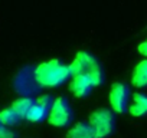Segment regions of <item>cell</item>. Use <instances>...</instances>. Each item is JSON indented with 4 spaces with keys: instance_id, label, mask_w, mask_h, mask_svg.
<instances>
[{
    "instance_id": "cell-1",
    "label": "cell",
    "mask_w": 147,
    "mask_h": 138,
    "mask_svg": "<svg viewBox=\"0 0 147 138\" xmlns=\"http://www.w3.org/2000/svg\"><path fill=\"white\" fill-rule=\"evenodd\" d=\"M69 76H71L69 68L58 59H51L48 62H43L38 65L33 71L35 82L39 86H46V88L58 86L63 84Z\"/></svg>"
},
{
    "instance_id": "cell-2",
    "label": "cell",
    "mask_w": 147,
    "mask_h": 138,
    "mask_svg": "<svg viewBox=\"0 0 147 138\" xmlns=\"http://www.w3.org/2000/svg\"><path fill=\"white\" fill-rule=\"evenodd\" d=\"M68 68H69L71 76L84 75V76L90 78V81L92 82L94 86H98L104 82L102 66L92 55H90L85 50L78 52L75 55V58H74V60L71 62V65H68Z\"/></svg>"
},
{
    "instance_id": "cell-3",
    "label": "cell",
    "mask_w": 147,
    "mask_h": 138,
    "mask_svg": "<svg viewBox=\"0 0 147 138\" xmlns=\"http://www.w3.org/2000/svg\"><path fill=\"white\" fill-rule=\"evenodd\" d=\"M88 124L94 132L95 138H107L114 132L115 128V115L113 111L100 108L91 112L88 118Z\"/></svg>"
},
{
    "instance_id": "cell-4",
    "label": "cell",
    "mask_w": 147,
    "mask_h": 138,
    "mask_svg": "<svg viewBox=\"0 0 147 138\" xmlns=\"http://www.w3.org/2000/svg\"><path fill=\"white\" fill-rule=\"evenodd\" d=\"M72 121V109L65 96H58L53 99L49 111H48V122L53 127L63 128L69 125Z\"/></svg>"
},
{
    "instance_id": "cell-5",
    "label": "cell",
    "mask_w": 147,
    "mask_h": 138,
    "mask_svg": "<svg viewBox=\"0 0 147 138\" xmlns=\"http://www.w3.org/2000/svg\"><path fill=\"white\" fill-rule=\"evenodd\" d=\"M108 99H110V105L113 108L114 112L117 114H123L127 111L128 108V101H130V89L123 82H115L111 85V89H110V95H108Z\"/></svg>"
},
{
    "instance_id": "cell-6",
    "label": "cell",
    "mask_w": 147,
    "mask_h": 138,
    "mask_svg": "<svg viewBox=\"0 0 147 138\" xmlns=\"http://www.w3.org/2000/svg\"><path fill=\"white\" fill-rule=\"evenodd\" d=\"M15 89L22 95H30L38 91V84L35 82L33 74L29 71V68L23 69L15 79Z\"/></svg>"
},
{
    "instance_id": "cell-7",
    "label": "cell",
    "mask_w": 147,
    "mask_h": 138,
    "mask_svg": "<svg viewBox=\"0 0 147 138\" xmlns=\"http://www.w3.org/2000/svg\"><path fill=\"white\" fill-rule=\"evenodd\" d=\"M92 88H94L92 82L90 81V78H87L84 75L72 76V81L69 82V91L75 95L77 98H85V96H88Z\"/></svg>"
},
{
    "instance_id": "cell-8",
    "label": "cell",
    "mask_w": 147,
    "mask_h": 138,
    "mask_svg": "<svg viewBox=\"0 0 147 138\" xmlns=\"http://www.w3.org/2000/svg\"><path fill=\"white\" fill-rule=\"evenodd\" d=\"M127 111L131 117H136V118L147 115V95L141 92H136L133 95L131 104H128Z\"/></svg>"
},
{
    "instance_id": "cell-9",
    "label": "cell",
    "mask_w": 147,
    "mask_h": 138,
    "mask_svg": "<svg viewBox=\"0 0 147 138\" xmlns=\"http://www.w3.org/2000/svg\"><path fill=\"white\" fill-rule=\"evenodd\" d=\"M131 85L136 88H146L147 86V59L140 60L131 74Z\"/></svg>"
},
{
    "instance_id": "cell-10",
    "label": "cell",
    "mask_w": 147,
    "mask_h": 138,
    "mask_svg": "<svg viewBox=\"0 0 147 138\" xmlns=\"http://www.w3.org/2000/svg\"><path fill=\"white\" fill-rule=\"evenodd\" d=\"M66 138H95L88 122H78L66 132Z\"/></svg>"
},
{
    "instance_id": "cell-11",
    "label": "cell",
    "mask_w": 147,
    "mask_h": 138,
    "mask_svg": "<svg viewBox=\"0 0 147 138\" xmlns=\"http://www.w3.org/2000/svg\"><path fill=\"white\" fill-rule=\"evenodd\" d=\"M48 111L49 109H46L45 107L33 102V105L29 108L28 114L25 115V118L28 121H30V122H40V121L45 119V117H48Z\"/></svg>"
},
{
    "instance_id": "cell-12",
    "label": "cell",
    "mask_w": 147,
    "mask_h": 138,
    "mask_svg": "<svg viewBox=\"0 0 147 138\" xmlns=\"http://www.w3.org/2000/svg\"><path fill=\"white\" fill-rule=\"evenodd\" d=\"M33 102H35V101H33L32 98H29V96H22V98L16 99V101L12 104L10 109H13L20 118H25V115L28 114L29 108L33 105Z\"/></svg>"
},
{
    "instance_id": "cell-13",
    "label": "cell",
    "mask_w": 147,
    "mask_h": 138,
    "mask_svg": "<svg viewBox=\"0 0 147 138\" xmlns=\"http://www.w3.org/2000/svg\"><path fill=\"white\" fill-rule=\"evenodd\" d=\"M22 118L10 108H6V109H2L0 111V122H2L5 127H13L16 125Z\"/></svg>"
},
{
    "instance_id": "cell-14",
    "label": "cell",
    "mask_w": 147,
    "mask_h": 138,
    "mask_svg": "<svg viewBox=\"0 0 147 138\" xmlns=\"http://www.w3.org/2000/svg\"><path fill=\"white\" fill-rule=\"evenodd\" d=\"M15 137H16V134L10 128L5 127L2 122H0V138H15Z\"/></svg>"
},
{
    "instance_id": "cell-15",
    "label": "cell",
    "mask_w": 147,
    "mask_h": 138,
    "mask_svg": "<svg viewBox=\"0 0 147 138\" xmlns=\"http://www.w3.org/2000/svg\"><path fill=\"white\" fill-rule=\"evenodd\" d=\"M137 50H138L140 55H143L144 58H147V39H146L144 42H141V43L137 46Z\"/></svg>"
}]
</instances>
